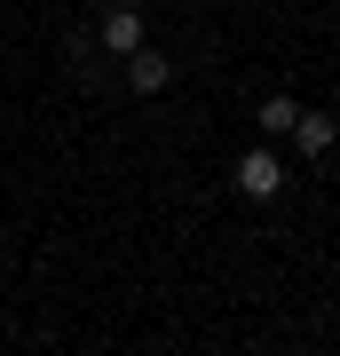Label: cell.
Returning a JSON list of instances; mask_svg holds the SVG:
<instances>
[{
    "mask_svg": "<svg viewBox=\"0 0 340 356\" xmlns=\"http://www.w3.org/2000/svg\"><path fill=\"white\" fill-rule=\"evenodd\" d=\"M119 72H127V88H135V95H166V88H175V56H159L151 40H143V48H127Z\"/></svg>",
    "mask_w": 340,
    "mask_h": 356,
    "instance_id": "cell-1",
    "label": "cell"
},
{
    "mask_svg": "<svg viewBox=\"0 0 340 356\" xmlns=\"http://www.w3.org/2000/svg\"><path fill=\"white\" fill-rule=\"evenodd\" d=\"M238 191H245L253 206H269V198L285 191V159H277V151H245V159H238Z\"/></svg>",
    "mask_w": 340,
    "mask_h": 356,
    "instance_id": "cell-2",
    "label": "cell"
},
{
    "mask_svg": "<svg viewBox=\"0 0 340 356\" xmlns=\"http://www.w3.org/2000/svg\"><path fill=\"white\" fill-rule=\"evenodd\" d=\"M293 143H301V159H325L340 143V119L332 111H301V119H293Z\"/></svg>",
    "mask_w": 340,
    "mask_h": 356,
    "instance_id": "cell-3",
    "label": "cell"
},
{
    "mask_svg": "<svg viewBox=\"0 0 340 356\" xmlns=\"http://www.w3.org/2000/svg\"><path fill=\"white\" fill-rule=\"evenodd\" d=\"M253 119H261V135H293V119H301V103H293V95H269V103H261Z\"/></svg>",
    "mask_w": 340,
    "mask_h": 356,
    "instance_id": "cell-4",
    "label": "cell"
}]
</instances>
